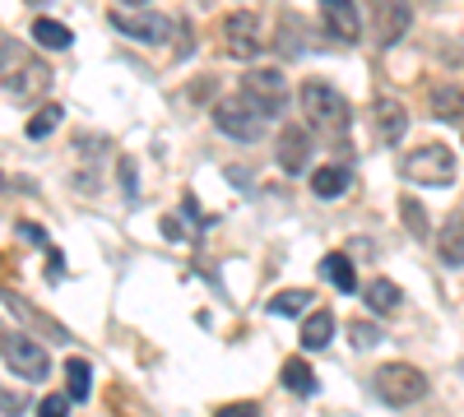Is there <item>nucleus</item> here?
<instances>
[{"label":"nucleus","instance_id":"obj_17","mask_svg":"<svg viewBox=\"0 0 464 417\" xmlns=\"http://www.w3.org/2000/svg\"><path fill=\"white\" fill-rule=\"evenodd\" d=\"M321 274H325V283H330V288H339V292H353V288H358L353 255H343V251H330V255L321 260Z\"/></svg>","mask_w":464,"mask_h":417},{"label":"nucleus","instance_id":"obj_31","mask_svg":"<svg viewBox=\"0 0 464 417\" xmlns=\"http://www.w3.org/2000/svg\"><path fill=\"white\" fill-rule=\"evenodd\" d=\"M19 237H24V242H37V246H47V232H43L37 223H19Z\"/></svg>","mask_w":464,"mask_h":417},{"label":"nucleus","instance_id":"obj_35","mask_svg":"<svg viewBox=\"0 0 464 417\" xmlns=\"http://www.w3.org/2000/svg\"><path fill=\"white\" fill-rule=\"evenodd\" d=\"M163 237H181V223L177 218H163Z\"/></svg>","mask_w":464,"mask_h":417},{"label":"nucleus","instance_id":"obj_15","mask_svg":"<svg viewBox=\"0 0 464 417\" xmlns=\"http://www.w3.org/2000/svg\"><path fill=\"white\" fill-rule=\"evenodd\" d=\"M437 255H441V264H450V270H459V264H464V213H450V218L441 223Z\"/></svg>","mask_w":464,"mask_h":417},{"label":"nucleus","instance_id":"obj_16","mask_svg":"<svg viewBox=\"0 0 464 417\" xmlns=\"http://www.w3.org/2000/svg\"><path fill=\"white\" fill-rule=\"evenodd\" d=\"M0 297H5V307H10L14 316H24V320H28L33 329H43V334H52V338H70V334H65V329H61V325H56L52 316H43V311H37V307H28V301H24L19 292H10L5 283H0Z\"/></svg>","mask_w":464,"mask_h":417},{"label":"nucleus","instance_id":"obj_32","mask_svg":"<svg viewBox=\"0 0 464 417\" xmlns=\"http://www.w3.org/2000/svg\"><path fill=\"white\" fill-rule=\"evenodd\" d=\"M47 274H52V279L65 274V260H61V251H52V246H47Z\"/></svg>","mask_w":464,"mask_h":417},{"label":"nucleus","instance_id":"obj_19","mask_svg":"<svg viewBox=\"0 0 464 417\" xmlns=\"http://www.w3.org/2000/svg\"><path fill=\"white\" fill-rule=\"evenodd\" d=\"M65 394H70V403L93 399V371H89L84 357H70L65 362Z\"/></svg>","mask_w":464,"mask_h":417},{"label":"nucleus","instance_id":"obj_33","mask_svg":"<svg viewBox=\"0 0 464 417\" xmlns=\"http://www.w3.org/2000/svg\"><path fill=\"white\" fill-rule=\"evenodd\" d=\"M121 185L135 195V185H140V181H135V163H121Z\"/></svg>","mask_w":464,"mask_h":417},{"label":"nucleus","instance_id":"obj_9","mask_svg":"<svg viewBox=\"0 0 464 417\" xmlns=\"http://www.w3.org/2000/svg\"><path fill=\"white\" fill-rule=\"evenodd\" d=\"M367 10H372V33H376L381 47L400 43V37L409 33V24H413L409 0H367Z\"/></svg>","mask_w":464,"mask_h":417},{"label":"nucleus","instance_id":"obj_7","mask_svg":"<svg viewBox=\"0 0 464 417\" xmlns=\"http://www.w3.org/2000/svg\"><path fill=\"white\" fill-rule=\"evenodd\" d=\"M0 357H5V366L19 375V381H47V375H52L47 348L33 344L28 334H5V338H0Z\"/></svg>","mask_w":464,"mask_h":417},{"label":"nucleus","instance_id":"obj_25","mask_svg":"<svg viewBox=\"0 0 464 417\" xmlns=\"http://www.w3.org/2000/svg\"><path fill=\"white\" fill-rule=\"evenodd\" d=\"M306 307H312V292H275L269 297V316H302Z\"/></svg>","mask_w":464,"mask_h":417},{"label":"nucleus","instance_id":"obj_20","mask_svg":"<svg viewBox=\"0 0 464 417\" xmlns=\"http://www.w3.org/2000/svg\"><path fill=\"white\" fill-rule=\"evenodd\" d=\"M33 43H37V47H47V52H65L74 37H70V28H65L61 19L43 14V19H33Z\"/></svg>","mask_w":464,"mask_h":417},{"label":"nucleus","instance_id":"obj_36","mask_svg":"<svg viewBox=\"0 0 464 417\" xmlns=\"http://www.w3.org/2000/svg\"><path fill=\"white\" fill-rule=\"evenodd\" d=\"M126 5H149V0H126Z\"/></svg>","mask_w":464,"mask_h":417},{"label":"nucleus","instance_id":"obj_12","mask_svg":"<svg viewBox=\"0 0 464 417\" xmlns=\"http://www.w3.org/2000/svg\"><path fill=\"white\" fill-rule=\"evenodd\" d=\"M321 14H325V28L339 43H358L362 37V14H358L353 0H321Z\"/></svg>","mask_w":464,"mask_h":417},{"label":"nucleus","instance_id":"obj_22","mask_svg":"<svg viewBox=\"0 0 464 417\" xmlns=\"http://www.w3.org/2000/svg\"><path fill=\"white\" fill-rule=\"evenodd\" d=\"M330 338H334V316H330V311H316V316L302 320V348H306V353L325 348Z\"/></svg>","mask_w":464,"mask_h":417},{"label":"nucleus","instance_id":"obj_29","mask_svg":"<svg viewBox=\"0 0 464 417\" xmlns=\"http://www.w3.org/2000/svg\"><path fill=\"white\" fill-rule=\"evenodd\" d=\"M214 417H260V408L256 403H223Z\"/></svg>","mask_w":464,"mask_h":417},{"label":"nucleus","instance_id":"obj_6","mask_svg":"<svg viewBox=\"0 0 464 417\" xmlns=\"http://www.w3.org/2000/svg\"><path fill=\"white\" fill-rule=\"evenodd\" d=\"M400 172L409 181H422V185H450L455 181V154L446 144H422L413 154H404Z\"/></svg>","mask_w":464,"mask_h":417},{"label":"nucleus","instance_id":"obj_10","mask_svg":"<svg viewBox=\"0 0 464 417\" xmlns=\"http://www.w3.org/2000/svg\"><path fill=\"white\" fill-rule=\"evenodd\" d=\"M275 158H279V172L302 176L306 167H312V135H306L302 126H284L279 144H275Z\"/></svg>","mask_w":464,"mask_h":417},{"label":"nucleus","instance_id":"obj_5","mask_svg":"<svg viewBox=\"0 0 464 417\" xmlns=\"http://www.w3.org/2000/svg\"><path fill=\"white\" fill-rule=\"evenodd\" d=\"M214 126H218V135L237 139V144H256V139L265 135V117H260V111H256L242 93L214 102Z\"/></svg>","mask_w":464,"mask_h":417},{"label":"nucleus","instance_id":"obj_28","mask_svg":"<svg viewBox=\"0 0 464 417\" xmlns=\"http://www.w3.org/2000/svg\"><path fill=\"white\" fill-rule=\"evenodd\" d=\"M37 417H70V394H47L37 403Z\"/></svg>","mask_w":464,"mask_h":417},{"label":"nucleus","instance_id":"obj_27","mask_svg":"<svg viewBox=\"0 0 464 417\" xmlns=\"http://www.w3.org/2000/svg\"><path fill=\"white\" fill-rule=\"evenodd\" d=\"M348 338H353V348H376V344H381V329H376L372 320H353Z\"/></svg>","mask_w":464,"mask_h":417},{"label":"nucleus","instance_id":"obj_23","mask_svg":"<svg viewBox=\"0 0 464 417\" xmlns=\"http://www.w3.org/2000/svg\"><path fill=\"white\" fill-rule=\"evenodd\" d=\"M284 385H288L297 399H312V394L321 390L316 375H312V366H306L302 357H288V362H284Z\"/></svg>","mask_w":464,"mask_h":417},{"label":"nucleus","instance_id":"obj_34","mask_svg":"<svg viewBox=\"0 0 464 417\" xmlns=\"http://www.w3.org/2000/svg\"><path fill=\"white\" fill-rule=\"evenodd\" d=\"M186 218H190V223H205V213L196 209V200H190V195H186Z\"/></svg>","mask_w":464,"mask_h":417},{"label":"nucleus","instance_id":"obj_14","mask_svg":"<svg viewBox=\"0 0 464 417\" xmlns=\"http://www.w3.org/2000/svg\"><path fill=\"white\" fill-rule=\"evenodd\" d=\"M428 111L437 121H464V89L459 84H428Z\"/></svg>","mask_w":464,"mask_h":417},{"label":"nucleus","instance_id":"obj_26","mask_svg":"<svg viewBox=\"0 0 464 417\" xmlns=\"http://www.w3.org/2000/svg\"><path fill=\"white\" fill-rule=\"evenodd\" d=\"M400 218H404V227L418 237V242H428V209H422L413 195H404L400 200Z\"/></svg>","mask_w":464,"mask_h":417},{"label":"nucleus","instance_id":"obj_13","mask_svg":"<svg viewBox=\"0 0 464 417\" xmlns=\"http://www.w3.org/2000/svg\"><path fill=\"white\" fill-rule=\"evenodd\" d=\"M372 121H376V135H381L385 144H400V139H404V130H409V111H404V102H400V98H376Z\"/></svg>","mask_w":464,"mask_h":417},{"label":"nucleus","instance_id":"obj_11","mask_svg":"<svg viewBox=\"0 0 464 417\" xmlns=\"http://www.w3.org/2000/svg\"><path fill=\"white\" fill-rule=\"evenodd\" d=\"M107 24L116 28V33H126V37H140V43H163V37L172 33V24L163 19V14H121V10H111L107 14Z\"/></svg>","mask_w":464,"mask_h":417},{"label":"nucleus","instance_id":"obj_24","mask_svg":"<svg viewBox=\"0 0 464 417\" xmlns=\"http://www.w3.org/2000/svg\"><path fill=\"white\" fill-rule=\"evenodd\" d=\"M61 121H65V107H61V102H47L43 111H33V117H28L24 135H28V139H47V135L61 126Z\"/></svg>","mask_w":464,"mask_h":417},{"label":"nucleus","instance_id":"obj_30","mask_svg":"<svg viewBox=\"0 0 464 417\" xmlns=\"http://www.w3.org/2000/svg\"><path fill=\"white\" fill-rule=\"evenodd\" d=\"M0 412H5V417H19V412H24V394L0 390Z\"/></svg>","mask_w":464,"mask_h":417},{"label":"nucleus","instance_id":"obj_2","mask_svg":"<svg viewBox=\"0 0 464 417\" xmlns=\"http://www.w3.org/2000/svg\"><path fill=\"white\" fill-rule=\"evenodd\" d=\"M297 102H302V111H306V121H312L321 135H343V130H348V98H343L334 84H325V80H302Z\"/></svg>","mask_w":464,"mask_h":417},{"label":"nucleus","instance_id":"obj_21","mask_svg":"<svg viewBox=\"0 0 464 417\" xmlns=\"http://www.w3.org/2000/svg\"><path fill=\"white\" fill-rule=\"evenodd\" d=\"M362 301H367L376 316H391L400 307V288L391 279H372V283H362Z\"/></svg>","mask_w":464,"mask_h":417},{"label":"nucleus","instance_id":"obj_8","mask_svg":"<svg viewBox=\"0 0 464 417\" xmlns=\"http://www.w3.org/2000/svg\"><path fill=\"white\" fill-rule=\"evenodd\" d=\"M218 37H223V52L232 61H256L260 56V19L237 10V14H223L218 19Z\"/></svg>","mask_w":464,"mask_h":417},{"label":"nucleus","instance_id":"obj_18","mask_svg":"<svg viewBox=\"0 0 464 417\" xmlns=\"http://www.w3.org/2000/svg\"><path fill=\"white\" fill-rule=\"evenodd\" d=\"M348 181H353V172L339 167V163H330V167H316V172H312V191H316L321 200H339V195L348 191Z\"/></svg>","mask_w":464,"mask_h":417},{"label":"nucleus","instance_id":"obj_37","mask_svg":"<svg viewBox=\"0 0 464 417\" xmlns=\"http://www.w3.org/2000/svg\"><path fill=\"white\" fill-rule=\"evenodd\" d=\"M0 191H5V176H0Z\"/></svg>","mask_w":464,"mask_h":417},{"label":"nucleus","instance_id":"obj_1","mask_svg":"<svg viewBox=\"0 0 464 417\" xmlns=\"http://www.w3.org/2000/svg\"><path fill=\"white\" fill-rule=\"evenodd\" d=\"M0 80H5V89L14 93V102H33L43 98L47 84H52V65L37 61L28 47L19 43H0Z\"/></svg>","mask_w":464,"mask_h":417},{"label":"nucleus","instance_id":"obj_3","mask_svg":"<svg viewBox=\"0 0 464 417\" xmlns=\"http://www.w3.org/2000/svg\"><path fill=\"white\" fill-rule=\"evenodd\" d=\"M237 93L260 111L265 121H269V117H284V107L293 102V98H288V80H284L279 65H256V70H246Z\"/></svg>","mask_w":464,"mask_h":417},{"label":"nucleus","instance_id":"obj_4","mask_svg":"<svg viewBox=\"0 0 464 417\" xmlns=\"http://www.w3.org/2000/svg\"><path fill=\"white\" fill-rule=\"evenodd\" d=\"M372 385H376L381 403H391V408H409V403H418L422 394L432 390L428 375H422L418 366H409V362H385V366L372 375Z\"/></svg>","mask_w":464,"mask_h":417}]
</instances>
